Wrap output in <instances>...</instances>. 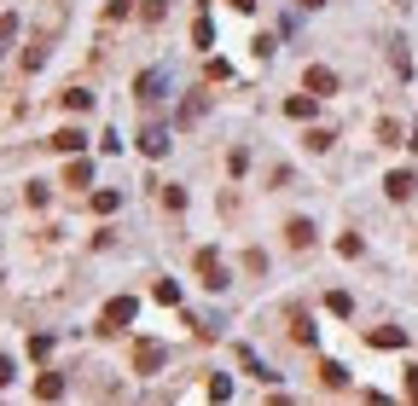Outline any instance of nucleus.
<instances>
[{
	"instance_id": "obj_1",
	"label": "nucleus",
	"mask_w": 418,
	"mask_h": 406,
	"mask_svg": "<svg viewBox=\"0 0 418 406\" xmlns=\"http://www.w3.org/2000/svg\"><path fill=\"white\" fill-rule=\"evenodd\" d=\"M198 273H203V285H209V290H227V285H233L227 261H221L215 250H198Z\"/></svg>"
},
{
	"instance_id": "obj_2",
	"label": "nucleus",
	"mask_w": 418,
	"mask_h": 406,
	"mask_svg": "<svg viewBox=\"0 0 418 406\" xmlns=\"http://www.w3.org/2000/svg\"><path fill=\"white\" fill-rule=\"evenodd\" d=\"M134 313H140V302H134V296H111V302H105V331H122V325L134 320Z\"/></svg>"
},
{
	"instance_id": "obj_3",
	"label": "nucleus",
	"mask_w": 418,
	"mask_h": 406,
	"mask_svg": "<svg viewBox=\"0 0 418 406\" xmlns=\"http://www.w3.org/2000/svg\"><path fill=\"white\" fill-rule=\"evenodd\" d=\"M163 87H169V70H163V64H151V70H140L134 93H140V99H163Z\"/></svg>"
},
{
	"instance_id": "obj_4",
	"label": "nucleus",
	"mask_w": 418,
	"mask_h": 406,
	"mask_svg": "<svg viewBox=\"0 0 418 406\" xmlns=\"http://www.w3.org/2000/svg\"><path fill=\"white\" fill-rule=\"evenodd\" d=\"M163 360H169V348H163V342H140V348H134V372H163Z\"/></svg>"
},
{
	"instance_id": "obj_5",
	"label": "nucleus",
	"mask_w": 418,
	"mask_h": 406,
	"mask_svg": "<svg viewBox=\"0 0 418 406\" xmlns=\"http://www.w3.org/2000/svg\"><path fill=\"white\" fill-rule=\"evenodd\" d=\"M302 87H308V93H314V99H320V93H337V76H331L325 64H314V70L302 76Z\"/></svg>"
},
{
	"instance_id": "obj_6",
	"label": "nucleus",
	"mask_w": 418,
	"mask_h": 406,
	"mask_svg": "<svg viewBox=\"0 0 418 406\" xmlns=\"http://www.w3.org/2000/svg\"><path fill=\"white\" fill-rule=\"evenodd\" d=\"M140 151H146V157H163V151H169V128H157V122H151V128L140 133Z\"/></svg>"
},
{
	"instance_id": "obj_7",
	"label": "nucleus",
	"mask_w": 418,
	"mask_h": 406,
	"mask_svg": "<svg viewBox=\"0 0 418 406\" xmlns=\"http://www.w3.org/2000/svg\"><path fill=\"white\" fill-rule=\"evenodd\" d=\"M47 146H53V151H81V146H88V133H81V128H58Z\"/></svg>"
},
{
	"instance_id": "obj_8",
	"label": "nucleus",
	"mask_w": 418,
	"mask_h": 406,
	"mask_svg": "<svg viewBox=\"0 0 418 406\" xmlns=\"http://www.w3.org/2000/svg\"><path fill=\"white\" fill-rule=\"evenodd\" d=\"M384 186H389V198H401V203H407V198H412V186H418V180H412L407 168H395V174L384 180Z\"/></svg>"
},
{
	"instance_id": "obj_9",
	"label": "nucleus",
	"mask_w": 418,
	"mask_h": 406,
	"mask_svg": "<svg viewBox=\"0 0 418 406\" xmlns=\"http://www.w3.org/2000/svg\"><path fill=\"white\" fill-rule=\"evenodd\" d=\"M35 395H41V400H58V395H64V377H58V372H41V377H35Z\"/></svg>"
},
{
	"instance_id": "obj_10",
	"label": "nucleus",
	"mask_w": 418,
	"mask_h": 406,
	"mask_svg": "<svg viewBox=\"0 0 418 406\" xmlns=\"http://www.w3.org/2000/svg\"><path fill=\"white\" fill-rule=\"evenodd\" d=\"M366 342H372V348H401V342H407V331H395V325H378V331H372Z\"/></svg>"
},
{
	"instance_id": "obj_11",
	"label": "nucleus",
	"mask_w": 418,
	"mask_h": 406,
	"mask_svg": "<svg viewBox=\"0 0 418 406\" xmlns=\"http://www.w3.org/2000/svg\"><path fill=\"white\" fill-rule=\"evenodd\" d=\"M88 180H93V163H88V157H76V163L64 168V186H88Z\"/></svg>"
},
{
	"instance_id": "obj_12",
	"label": "nucleus",
	"mask_w": 418,
	"mask_h": 406,
	"mask_svg": "<svg viewBox=\"0 0 418 406\" xmlns=\"http://www.w3.org/2000/svg\"><path fill=\"white\" fill-rule=\"evenodd\" d=\"M64 111H93V93H88V87H64Z\"/></svg>"
},
{
	"instance_id": "obj_13",
	"label": "nucleus",
	"mask_w": 418,
	"mask_h": 406,
	"mask_svg": "<svg viewBox=\"0 0 418 406\" xmlns=\"http://www.w3.org/2000/svg\"><path fill=\"white\" fill-rule=\"evenodd\" d=\"M285 116H297V122L314 116V93H308V99H302V93H290V99H285Z\"/></svg>"
},
{
	"instance_id": "obj_14",
	"label": "nucleus",
	"mask_w": 418,
	"mask_h": 406,
	"mask_svg": "<svg viewBox=\"0 0 418 406\" xmlns=\"http://www.w3.org/2000/svg\"><path fill=\"white\" fill-rule=\"evenodd\" d=\"M285 238L302 250V244H314V227H308V220H290V227H285Z\"/></svg>"
},
{
	"instance_id": "obj_15",
	"label": "nucleus",
	"mask_w": 418,
	"mask_h": 406,
	"mask_svg": "<svg viewBox=\"0 0 418 406\" xmlns=\"http://www.w3.org/2000/svg\"><path fill=\"white\" fill-rule=\"evenodd\" d=\"M325 308H331V313H343V320H349V313H355V302H349V290H331V296H325Z\"/></svg>"
},
{
	"instance_id": "obj_16",
	"label": "nucleus",
	"mask_w": 418,
	"mask_h": 406,
	"mask_svg": "<svg viewBox=\"0 0 418 406\" xmlns=\"http://www.w3.org/2000/svg\"><path fill=\"white\" fill-rule=\"evenodd\" d=\"M151 296H157V302H169V308H175V302H180V285H175V279H157V290H151Z\"/></svg>"
},
{
	"instance_id": "obj_17",
	"label": "nucleus",
	"mask_w": 418,
	"mask_h": 406,
	"mask_svg": "<svg viewBox=\"0 0 418 406\" xmlns=\"http://www.w3.org/2000/svg\"><path fill=\"white\" fill-rule=\"evenodd\" d=\"M12 35H18V12H6V18H0V53L12 47Z\"/></svg>"
},
{
	"instance_id": "obj_18",
	"label": "nucleus",
	"mask_w": 418,
	"mask_h": 406,
	"mask_svg": "<svg viewBox=\"0 0 418 406\" xmlns=\"http://www.w3.org/2000/svg\"><path fill=\"white\" fill-rule=\"evenodd\" d=\"M198 116H203V93H192V99L180 105V128H186V122H198Z\"/></svg>"
},
{
	"instance_id": "obj_19",
	"label": "nucleus",
	"mask_w": 418,
	"mask_h": 406,
	"mask_svg": "<svg viewBox=\"0 0 418 406\" xmlns=\"http://www.w3.org/2000/svg\"><path fill=\"white\" fill-rule=\"evenodd\" d=\"M122 203V192H93V215H111Z\"/></svg>"
},
{
	"instance_id": "obj_20",
	"label": "nucleus",
	"mask_w": 418,
	"mask_h": 406,
	"mask_svg": "<svg viewBox=\"0 0 418 406\" xmlns=\"http://www.w3.org/2000/svg\"><path fill=\"white\" fill-rule=\"evenodd\" d=\"M320 377H325L331 389H343V366H337V360H325V366H320Z\"/></svg>"
},
{
	"instance_id": "obj_21",
	"label": "nucleus",
	"mask_w": 418,
	"mask_h": 406,
	"mask_svg": "<svg viewBox=\"0 0 418 406\" xmlns=\"http://www.w3.org/2000/svg\"><path fill=\"white\" fill-rule=\"evenodd\" d=\"M6 383H12V360L0 354V389H6Z\"/></svg>"
},
{
	"instance_id": "obj_22",
	"label": "nucleus",
	"mask_w": 418,
	"mask_h": 406,
	"mask_svg": "<svg viewBox=\"0 0 418 406\" xmlns=\"http://www.w3.org/2000/svg\"><path fill=\"white\" fill-rule=\"evenodd\" d=\"M366 406H395V400L389 395H366Z\"/></svg>"
},
{
	"instance_id": "obj_23",
	"label": "nucleus",
	"mask_w": 418,
	"mask_h": 406,
	"mask_svg": "<svg viewBox=\"0 0 418 406\" xmlns=\"http://www.w3.org/2000/svg\"><path fill=\"white\" fill-rule=\"evenodd\" d=\"M407 146H412V151H418V122H412V140H407Z\"/></svg>"
},
{
	"instance_id": "obj_24",
	"label": "nucleus",
	"mask_w": 418,
	"mask_h": 406,
	"mask_svg": "<svg viewBox=\"0 0 418 406\" xmlns=\"http://www.w3.org/2000/svg\"><path fill=\"white\" fill-rule=\"evenodd\" d=\"M267 406H290V400H285V395H273V400H267Z\"/></svg>"
},
{
	"instance_id": "obj_25",
	"label": "nucleus",
	"mask_w": 418,
	"mask_h": 406,
	"mask_svg": "<svg viewBox=\"0 0 418 406\" xmlns=\"http://www.w3.org/2000/svg\"><path fill=\"white\" fill-rule=\"evenodd\" d=\"M302 6H308V12H314V6H325V0H302Z\"/></svg>"
}]
</instances>
